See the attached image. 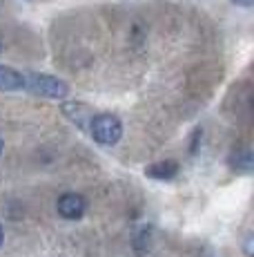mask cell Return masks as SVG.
Returning <instances> with one entry per match:
<instances>
[{"mask_svg": "<svg viewBox=\"0 0 254 257\" xmlns=\"http://www.w3.org/2000/svg\"><path fill=\"white\" fill-rule=\"evenodd\" d=\"M90 130L96 143H100V146H114L123 137V123L114 114H98L92 118Z\"/></svg>", "mask_w": 254, "mask_h": 257, "instance_id": "obj_1", "label": "cell"}, {"mask_svg": "<svg viewBox=\"0 0 254 257\" xmlns=\"http://www.w3.org/2000/svg\"><path fill=\"white\" fill-rule=\"evenodd\" d=\"M25 87H29L34 94L45 98H65L70 87L56 76H50V74H32L29 78H25Z\"/></svg>", "mask_w": 254, "mask_h": 257, "instance_id": "obj_2", "label": "cell"}, {"mask_svg": "<svg viewBox=\"0 0 254 257\" xmlns=\"http://www.w3.org/2000/svg\"><path fill=\"white\" fill-rule=\"evenodd\" d=\"M85 199H82L80 195H76V192H65V195L58 199L56 208H58V215L65 217V219H78V217H82V212H85Z\"/></svg>", "mask_w": 254, "mask_h": 257, "instance_id": "obj_3", "label": "cell"}, {"mask_svg": "<svg viewBox=\"0 0 254 257\" xmlns=\"http://www.w3.org/2000/svg\"><path fill=\"white\" fill-rule=\"evenodd\" d=\"M25 87V76L12 67L0 65V92H16Z\"/></svg>", "mask_w": 254, "mask_h": 257, "instance_id": "obj_4", "label": "cell"}, {"mask_svg": "<svg viewBox=\"0 0 254 257\" xmlns=\"http://www.w3.org/2000/svg\"><path fill=\"white\" fill-rule=\"evenodd\" d=\"M62 112H65V116L70 118L72 123H76L78 127H85V123L92 121L90 107L82 105V103H65V105H62Z\"/></svg>", "mask_w": 254, "mask_h": 257, "instance_id": "obj_5", "label": "cell"}, {"mask_svg": "<svg viewBox=\"0 0 254 257\" xmlns=\"http://www.w3.org/2000/svg\"><path fill=\"white\" fill-rule=\"evenodd\" d=\"M176 172H178L176 161H158V164H152L148 168V175L152 179H172Z\"/></svg>", "mask_w": 254, "mask_h": 257, "instance_id": "obj_6", "label": "cell"}, {"mask_svg": "<svg viewBox=\"0 0 254 257\" xmlns=\"http://www.w3.org/2000/svg\"><path fill=\"white\" fill-rule=\"evenodd\" d=\"M232 166L236 170H243V172H250L252 170V152L250 150H238L232 155Z\"/></svg>", "mask_w": 254, "mask_h": 257, "instance_id": "obj_7", "label": "cell"}, {"mask_svg": "<svg viewBox=\"0 0 254 257\" xmlns=\"http://www.w3.org/2000/svg\"><path fill=\"white\" fill-rule=\"evenodd\" d=\"M234 3H236V5H243V7H250L254 0H234Z\"/></svg>", "mask_w": 254, "mask_h": 257, "instance_id": "obj_8", "label": "cell"}, {"mask_svg": "<svg viewBox=\"0 0 254 257\" xmlns=\"http://www.w3.org/2000/svg\"><path fill=\"white\" fill-rule=\"evenodd\" d=\"M0 244H2V226H0Z\"/></svg>", "mask_w": 254, "mask_h": 257, "instance_id": "obj_9", "label": "cell"}, {"mask_svg": "<svg viewBox=\"0 0 254 257\" xmlns=\"http://www.w3.org/2000/svg\"><path fill=\"white\" fill-rule=\"evenodd\" d=\"M0 155H2V141H0Z\"/></svg>", "mask_w": 254, "mask_h": 257, "instance_id": "obj_10", "label": "cell"}, {"mask_svg": "<svg viewBox=\"0 0 254 257\" xmlns=\"http://www.w3.org/2000/svg\"><path fill=\"white\" fill-rule=\"evenodd\" d=\"M0 49H2V41H0Z\"/></svg>", "mask_w": 254, "mask_h": 257, "instance_id": "obj_11", "label": "cell"}]
</instances>
